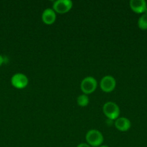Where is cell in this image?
Returning <instances> with one entry per match:
<instances>
[{"mask_svg":"<svg viewBox=\"0 0 147 147\" xmlns=\"http://www.w3.org/2000/svg\"><path fill=\"white\" fill-rule=\"evenodd\" d=\"M86 144L91 147H99L104 142L102 134L96 129H91L88 131L86 134Z\"/></svg>","mask_w":147,"mask_h":147,"instance_id":"6da1fadb","label":"cell"},{"mask_svg":"<svg viewBox=\"0 0 147 147\" xmlns=\"http://www.w3.org/2000/svg\"><path fill=\"white\" fill-rule=\"evenodd\" d=\"M104 114L110 120H116L119 118L120 110L118 105L112 101H108L104 104L102 107Z\"/></svg>","mask_w":147,"mask_h":147,"instance_id":"7a4b0ae2","label":"cell"},{"mask_svg":"<svg viewBox=\"0 0 147 147\" xmlns=\"http://www.w3.org/2000/svg\"><path fill=\"white\" fill-rule=\"evenodd\" d=\"M97 82L95 78L88 76L84 78L81 82V90L84 94H90L92 93L97 88Z\"/></svg>","mask_w":147,"mask_h":147,"instance_id":"3957f363","label":"cell"},{"mask_svg":"<svg viewBox=\"0 0 147 147\" xmlns=\"http://www.w3.org/2000/svg\"><path fill=\"white\" fill-rule=\"evenodd\" d=\"M73 6V2L71 0H56L53 2V9L56 13L65 14L68 12Z\"/></svg>","mask_w":147,"mask_h":147,"instance_id":"277c9868","label":"cell"},{"mask_svg":"<svg viewBox=\"0 0 147 147\" xmlns=\"http://www.w3.org/2000/svg\"><path fill=\"white\" fill-rule=\"evenodd\" d=\"M28 78L21 73H15L11 78V83L14 88L17 89H23L28 85Z\"/></svg>","mask_w":147,"mask_h":147,"instance_id":"5b68a950","label":"cell"},{"mask_svg":"<svg viewBox=\"0 0 147 147\" xmlns=\"http://www.w3.org/2000/svg\"><path fill=\"white\" fill-rule=\"evenodd\" d=\"M99 86L102 91L105 93L112 92L116 86V80L111 76H105L101 79Z\"/></svg>","mask_w":147,"mask_h":147,"instance_id":"8992f818","label":"cell"},{"mask_svg":"<svg viewBox=\"0 0 147 147\" xmlns=\"http://www.w3.org/2000/svg\"><path fill=\"white\" fill-rule=\"evenodd\" d=\"M129 5L131 9L137 14H143L147 8V3L145 0H131Z\"/></svg>","mask_w":147,"mask_h":147,"instance_id":"52a82bcc","label":"cell"},{"mask_svg":"<svg viewBox=\"0 0 147 147\" xmlns=\"http://www.w3.org/2000/svg\"><path fill=\"white\" fill-rule=\"evenodd\" d=\"M42 20L46 24H53L56 20V13L53 9L47 8L42 13Z\"/></svg>","mask_w":147,"mask_h":147,"instance_id":"ba28073f","label":"cell"},{"mask_svg":"<svg viewBox=\"0 0 147 147\" xmlns=\"http://www.w3.org/2000/svg\"><path fill=\"white\" fill-rule=\"evenodd\" d=\"M115 126L120 131H127L131 128V123L127 118L119 117L115 121Z\"/></svg>","mask_w":147,"mask_h":147,"instance_id":"9c48e42d","label":"cell"},{"mask_svg":"<svg viewBox=\"0 0 147 147\" xmlns=\"http://www.w3.org/2000/svg\"><path fill=\"white\" fill-rule=\"evenodd\" d=\"M77 104L79 105L81 107H85V106H87L89 103V99L87 95L86 94H82L80 96H79L77 97Z\"/></svg>","mask_w":147,"mask_h":147,"instance_id":"30bf717a","label":"cell"},{"mask_svg":"<svg viewBox=\"0 0 147 147\" xmlns=\"http://www.w3.org/2000/svg\"><path fill=\"white\" fill-rule=\"evenodd\" d=\"M138 26L141 30H147V14H143L138 20Z\"/></svg>","mask_w":147,"mask_h":147,"instance_id":"8fae6325","label":"cell"},{"mask_svg":"<svg viewBox=\"0 0 147 147\" xmlns=\"http://www.w3.org/2000/svg\"><path fill=\"white\" fill-rule=\"evenodd\" d=\"M76 147H91L89 146V144H85V143H81L79 144V145H78Z\"/></svg>","mask_w":147,"mask_h":147,"instance_id":"7c38bea8","label":"cell"},{"mask_svg":"<svg viewBox=\"0 0 147 147\" xmlns=\"http://www.w3.org/2000/svg\"><path fill=\"white\" fill-rule=\"evenodd\" d=\"M3 63H4V57L0 55V66L3 64Z\"/></svg>","mask_w":147,"mask_h":147,"instance_id":"4fadbf2b","label":"cell"},{"mask_svg":"<svg viewBox=\"0 0 147 147\" xmlns=\"http://www.w3.org/2000/svg\"><path fill=\"white\" fill-rule=\"evenodd\" d=\"M99 147H109V146H106V145H101V146H99Z\"/></svg>","mask_w":147,"mask_h":147,"instance_id":"5bb4252c","label":"cell"},{"mask_svg":"<svg viewBox=\"0 0 147 147\" xmlns=\"http://www.w3.org/2000/svg\"><path fill=\"white\" fill-rule=\"evenodd\" d=\"M144 14H147V8H146V9L145 10V11H144Z\"/></svg>","mask_w":147,"mask_h":147,"instance_id":"9a60e30c","label":"cell"}]
</instances>
